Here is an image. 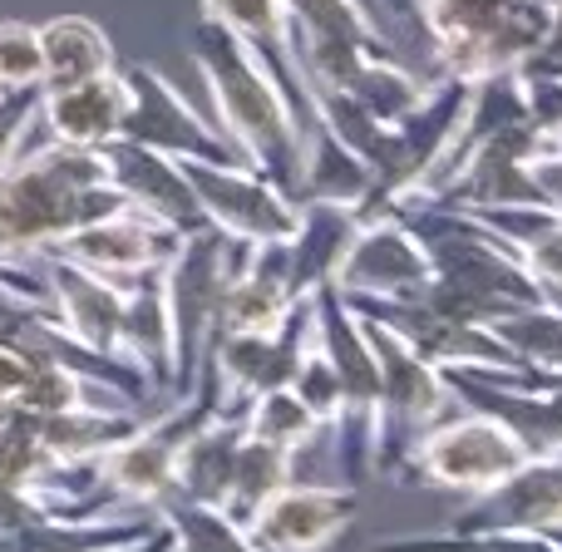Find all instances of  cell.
Segmentation results:
<instances>
[{"instance_id":"obj_1","label":"cell","mask_w":562,"mask_h":552,"mask_svg":"<svg viewBox=\"0 0 562 552\" xmlns=\"http://www.w3.org/2000/svg\"><path fill=\"white\" fill-rule=\"evenodd\" d=\"M193 65L217 104L223 138L243 154L247 168H257L277 193H286L301 207V198H306V154H301L296 119H291L272 75L247 55V45L233 30L207 15L193 25Z\"/></svg>"},{"instance_id":"obj_2","label":"cell","mask_w":562,"mask_h":552,"mask_svg":"<svg viewBox=\"0 0 562 552\" xmlns=\"http://www.w3.org/2000/svg\"><path fill=\"white\" fill-rule=\"evenodd\" d=\"M119 207L128 203L109 183L99 148H69L49 138L0 173V262H35L69 233Z\"/></svg>"},{"instance_id":"obj_3","label":"cell","mask_w":562,"mask_h":552,"mask_svg":"<svg viewBox=\"0 0 562 552\" xmlns=\"http://www.w3.org/2000/svg\"><path fill=\"white\" fill-rule=\"evenodd\" d=\"M415 15L435 40L439 75L484 79L538 55L553 0H419Z\"/></svg>"},{"instance_id":"obj_4","label":"cell","mask_w":562,"mask_h":552,"mask_svg":"<svg viewBox=\"0 0 562 552\" xmlns=\"http://www.w3.org/2000/svg\"><path fill=\"white\" fill-rule=\"evenodd\" d=\"M247 247L252 243L227 237L207 223L198 233H188L178 243L173 262L164 267V301H168V326H173V399L198 385L207 356H213L227 281L237 277Z\"/></svg>"},{"instance_id":"obj_5","label":"cell","mask_w":562,"mask_h":552,"mask_svg":"<svg viewBox=\"0 0 562 552\" xmlns=\"http://www.w3.org/2000/svg\"><path fill=\"white\" fill-rule=\"evenodd\" d=\"M360 320H366V336L380 360V419H375V454H370V469L395 478L409 444L449 415L454 395H449L439 365L415 356L390 326H380V320H370V316H360Z\"/></svg>"},{"instance_id":"obj_6","label":"cell","mask_w":562,"mask_h":552,"mask_svg":"<svg viewBox=\"0 0 562 552\" xmlns=\"http://www.w3.org/2000/svg\"><path fill=\"white\" fill-rule=\"evenodd\" d=\"M518 464H528V449L508 435L498 419L469 415L459 419H439L435 429L409 444V454L400 459V474L409 484H429V488H459V494H484L498 478H508Z\"/></svg>"},{"instance_id":"obj_7","label":"cell","mask_w":562,"mask_h":552,"mask_svg":"<svg viewBox=\"0 0 562 552\" xmlns=\"http://www.w3.org/2000/svg\"><path fill=\"white\" fill-rule=\"evenodd\" d=\"M119 75L128 85V109L119 138L158 148L168 158H193V164H243V154L223 138V128L207 124L154 65H128Z\"/></svg>"},{"instance_id":"obj_8","label":"cell","mask_w":562,"mask_h":552,"mask_svg":"<svg viewBox=\"0 0 562 552\" xmlns=\"http://www.w3.org/2000/svg\"><path fill=\"white\" fill-rule=\"evenodd\" d=\"M306 346H311V296H301L281 316L277 330H227V336H217L207 365H213L217 390H223V415H247V405L257 395L291 385Z\"/></svg>"},{"instance_id":"obj_9","label":"cell","mask_w":562,"mask_h":552,"mask_svg":"<svg viewBox=\"0 0 562 552\" xmlns=\"http://www.w3.org/2000/svg\"><path fill=\"white\" fill-rule=\"evenodd\" d=\"M193 183L198 203H203L207 223L227 237H243V243H286L296 233L301 207L286 193H277L257 168L247 164H193V158H178Z\"/></svg>"},{"instance_id":"obj_10","label":"cell","mask_w":562,"mask_h":552,"mask_svg":"<svg viewBox=\"0 0 562 552\" xmlns=\"http://www.w3.org/2000/svg\"><path fill=\"white\" fill-rule=\"evenodd\" d=\"M346 296V291H340ZM360 316L390 326L415 356H425L429 365H498V370H524V360L504 346L488 326H469L445 311H435L429 301H380V296H346Z\"/></svg>"},{"instance_id":"obj_11","label":"cell","mask_w":562,"mask_h":552,"mask_svg":"<svg viewBox=\"0 0 562 552\" xmlns=\"http://www.w3.org/2000/svg\"><path fill=\"white\" fill-rule=\"evenodd\" d=\"M336 281L346 296H380V301H419L435 281V267H429L425 247L415 243L400 217L380 213L366 217L360 233L350 237L346 257L336 267Z\"/></svg>"},{"instance_id":"obj_12","label":"cell","mask_w":562,"mask_h":552,"mask_svg":"<svg viewBox=\"0 0 562 552\" xmlns=\"http://www.w3.org/2000/svg\"><path fill=\"white\" fill-rule=\"evenodd\" d=\"M360 508V488L350 484H296L277 488L252 523L243 528L257 552H326L350 528Z\"/></svg>"},{"instance_id":"obj_13","label":"cell","mask_w":562,"mask_h":552,"mask_svg":"<svg viewBox=\"0 0 562 552\" xmlns=\"http://www.w3.org/2000/svg\"><path fill=\"white\" fill-rule=\"evenodd\" d=\"M183 233H173L168 223L138 213V207H119V213L99 217V223H85L79 233H69L65 243L55 247L59 257L89 267V272L109 277V281H134L144 272H164L173 262Z\"/></svg>"},{"instance_id":"obj_14","label":"cell","mask_w":562,"mask_h":552,"mask_svg":"<svg viewBox=\"0 0 562 552\" xmlns=\"http://www.w3.org/2000/svg\"><path fill=\"white\" fill-rule=\"evenodd\" d=\"M449 395L464 409L498 419L528 459H558L562 454V390H524V385H498L488 380L484 365H439Z\"/></svg>"},{"instance_id":"obj_15","label":"cell","mask_w":562,"mask_h":552,"mask_svg":"<svg viewBox=\"0 0 562 552\" xmlns=\"http://www.w3.org/2000/svg\"><path fill=\"white\" fill-rule=\"evenodd\" d=\"M99 158H104L109 183L124 193L128 207L158 217V223H168L183 237L198 233V227H207V213H203V203H198V193H193V183H188L178 158L158 154V148H144V144H128V138L104 144Z\"/></svg>"},{"instance_id":"obj_16","label":"cell","mask_w":562,"mask_h":552,"mask_svg":"<svg viewBox=\"0 0 562 552\" xmlns=\"http://www.w3.org/2000/svg\"><path fill=\"white\" fill-rule=\"evenodd\" d=\"M553 523H562V454L528 459L494 488L474 494L449 533H543Z\"/></svg>"},{"instance_id":"obj_17","label":"cell","mask_w":562,"mask_h":552,"mask_svg":"<svg viewBox=\"0 0 562 552\" xmlns=\"http://www.w3.org/2000/svg\"><path fill=\"white\" fill-rule=\"evenodd\" d=\"M45 286L49 306H55L59 326L75 340H85L89 350L119 356V316H124V281H109L89 267L69 262L59 252H45Z\"/></svg>"},{"instance_id":"obj_18","label":"cell","mask_w":562,"mask_h":552,"mask_svg":"<svg viewBox=\"0 0 562 552\" xmlns=\"http://www.w3.org/2000/svg\"><path fill=\"white\" fill-rule=\"evenodd\" d=\"M128 109V85L119 69L94 79H79L65 89H45L40 94V124L49 128L55 144L69 148H104L119 138Z\"/></svg>"},{"instance_id":"obj_19","label":"cell","mask_w":562,"mask_h":552,"mask_svg":"<svg viewBox=\"0 0 562 552\" xmlns=\"http://www.w3.org/2000/svg\"><path fill=\"white\" fill-rule=\"evenodd\" d=\"M119 356L134 360L158 395H173V326H168L164 272H144L124 286Z\"/></svg>"},{"instance_id":"obj_20","label":"cell","mask_w":562,"mask_h":552,"mask_svg":"<svg viewBox=\"0 0 562 552\" xmlns=\"http://www.w3.org/2000/svg\"><path fill=\"white\" fill-rule=\"evenodd\" d=\"M360 233L356 203H301L296 233L286 237V272L291 296H311L321 281L336 277L350 237Z\"/></svg>"},{"instance_id":"obj_21","label":"cell","mask_w":562,"mask_h":552,"mask_svg":"<svg viewBox=\"0 0 562 552\" xmlns=\"http://www.w3.org/2000/svg\"><path fill=\"white\" fill-rule=\"evenodd\" d=\"M247 415H213L183 449H178V474H173V494L188 504H207L223 508L227 504V484H233V464H237V444H243Z\"/></svg>"},{"instance_id":"obj_22","label":"cell","mask_w":562,"mask_h":552,"mask_svg":"<svg viewBox=\"0 0 562 552\" xmlns=\"http://www.w3.org/2000/svg\"><path fill=\"white\" fill-rule=\"evenodd\" d=\"M35 30H40V59H45L40 89H65V85H79V79H94V75L119 69L114 40H109L89 15H55Z\"/></svg>"},{"instance_id":"obj_23","label":"cell","mask_w":562,"mask_h":552,"mask_svg":"<svg viewBox=\"0 0 562 552\" xmlns=\"http://www.w3.org/2000/svg\"><path fill=\"white\" fill-rule=\"evenodd\" d=\"M30 425H35L40 444L55 459H94L124 435H134L138 419L124 405H75V409H55V415H30Z\"/></svg>"},{"instance_id":"obj_24","label":"cell","mask_w":562,"mask_h":552,"mask_svg":"<svg viewBox=\"0 0 562 552\" xmlns=\"http://www.w3.org/2000/svg\"><path fill=\"white\" fill-rule=\"evenodd\" d=\"M291 478H296V454L281 444H267V439L257 435H243V444H237V464H233V484H227V504L223 514L233 518L237 528L252 523V514L267 504V498L277 494V488H286Z\"/></svg>"},{"instance_id":"obj_25","label":"cell","mask_w":562,"mask_h":552,"mask_svg":"<svg viewBox=\"0 0 562 552\" xmlns=\"http://www.w3.org/2000/svg\"><path fill=\"white\" fill-rule=\"evenodd\" d=\"M321 94H326V89H321ZM336 94H350L370 119H380V124H395V119H405L409 109L419 104L425 79L409 75L395 55H370L366 65L350 75V85L336 89Z\"/></svg>"},{"instance_id":"obj_26","label":"cell","mask_w":562,"mask_h":552,"mask_svg":"<svg viewBox=\"0 0 562 552\" xmlns=\"http://www.w3.org/2000/svg\"><path fill=\"white\" fill-rule=\"evenodd\" d=\"M247 435H257V439H267V444H281V449H291V454H306V449H316L321 439H330V429L321 425L316 415H311L306 405H301L296 395H291L286 385L281 390H267V395H257L252 405H247Z\"/></svg>"},{"instance_id":"obj_27","label":"cell","mask_w":562,"mask_h":552,"mask_svg":"<svg viewBox=\"0 0 562 552\" xmlns=\"http://www.w3.org/2000/svg\"><path fill=\"white\" fill-rule=\"evenodd\" d=\"M178 538V552H257L252 538L223 514V508H207V504H188V498L168 494L164 504L154 508Z\"/></svg>"},{"instance_id":"obj_28","label":"cell","mask_w":562,"mask_h":552,"mask_svg":"<svg viewBox=\"0 0 562 552\" xmlns=\"http://www.w3.org/2000/svg\"><path fill=\"white\" fill-rule=\"evenodd\" d=\"M281 5H286L296 35L350 40V45H366V49H395L375 30V20H370V10L360 0H281Z\"/></svg>"},{"instance_id":"obj_29","label":"cell","mask_w":562,"mask_h":552,"mask_svg":"<svg viewBox=\"0 0 562 552\" xmlns=\"http://www.w3.org/2000/svg\"><path fill=\"white\" fill-rule=\"evenodd\" d=\"M498 340L514 350L524 365H543L558 370L562 365V306H524V311H508V316L488 320Z\"/></svg>"},{"instance_id":"obj_30","label":"cell","mask_w":562,"mask_h":552,"mask_svg":"<svg viewBox=\"0 0 562 552\" xmlns=\"http://www.w3.org/2000/svg\"><path fill=\"white\" fill-rule=\"evenodd\" d=\"M286 390L311 409V415L321 419V425L330 429V435H336L340 415H346V390H340V375H336V365L326 360V350L316 346V330H311V346L301 350L296 375H291Z\"/></svg>"},{"instance_id":"obj_31","label":"cell","mask_w":562,"mask_h":552,"mask_svg":"<svg viewBox=\"0 0 562 552\" xmlns=\"http://www.w3.org/2000/svg\"><path fill=\"white\" fill-rule=\"evenodd\" d=\"M45 59H40V30L25 20H0V89L40 85Z\"/></svg>"},{"instance_id":"obj_32","label":"cell","mask_w":562,"mask_h":552,"mask_svg":"<svg viewBox=\"0 0 562 552\" xmlns=\"http://www.w3.org/2000/svg\"><path fill=\"white\" fill-rule=\"evenodd\" d=\"M40 85H25V89H0V173L20 158V144L25 134L40 124Z\"/></svg>"},{"instance_id":"obj_33","label":"cell","mask_w":562,"mask_h":552,"mask_svg":"<svg viewBox=\"0 0 562 552\" xmlns=\"http://www.w3.org/2000/svg\"><path fill=\"white\" fill-rule=\"evenodd\" d=\"M518 262L533 272V281L548 291V301L562 306V217H553V223H548L533 243L518 247Z\"/></svg>"},{"instance_id":"obj_34","label":"cell","mask_w":562,"mask_h":552,"mask_svg":"<svg viewBox=\"0 0 562 552\" xmlns=\"http://www.w3.org/2000/svg\"><path fill=\"white\" fill-rule=\"evenodd\" d=\"M40 518H49V508L40 504V498L30 494V488H20V484H0V538L15 533V528L40 523Z\"/></svg>"},{"instance_id":"obj_35","label":"cell","mask_w":562,"mask_h":552,"mask_svg":"<svg viewBox=\"0 0 562 552\" xmlns=\"http://www.w3.org/2000/svg\"><path fill=\"white\" fill-rule=\"evenodd\" d=\"M528 178H533L543 207H553V213L562 217V148H548V154H538L533 164H528Z\"/></svg>"},{"instance_id":"obj_36","label":"cell","mask_w":562,"mask_h":552,"mask_svg":"<svg viewBox=\"0 0 562 552\" xmlns=\"http://www.w3.org/2000/svg\"><path fill=\"white\" fill-rule=\"evenodd\" d=\"M0 286H5L10 296H20V301H40V306H49V286H45V272H35V267L0 262Z\"/></svg>"},{"instance_id":"obj_37","label":"cell","mask_w":562,"mask_h":552,"mask_svg":"<svg viewBox=\"0 0 562 552\" xmlns=\"http://www.w3.org/2000/svg\"><path fill=\"white\" fill-rule=\"evenodd\" d=\"M518 69H562V0H553V15H548V35L538 45V55Z\"/></svg>"},{"instance_id":"obj_38","label":"cell","mask_w":562,"mask_h":552,"mask_svg":"<svg viewBox=\"0 0 562 552\" xmlns=\"http://www.w3.org/2000/svg\"><path fill=\"white\" fill-rule=\"evenodd\" d=\"M25 365H30V360L20 356V350H5V346H0V415L15 405L20 380H25Z\"/></svg>"},{"instance_id":"obj_39","label":"cell","mask_w":562,"mask_h":552,"mask_svg":"<svg viewBox=\"0 0 562 552\" xmlns=\"http://www.w3.org/2000/svg\"><path fill=\"white\" fill-rule=\"evenodd\" d=\"M173 548H178L173 528H168V523H158L148 538H138V543H128V548H119V552H173Z\"/></svg>"},{"instance_id":"obj_40","label":"cell","mask_w":562,"mask_h":552,"mask_svg":"<svg viewBox=\"0 0 562 552\" xmlns=\"http://www.w3.org/2000/svg\"><path fill=\"white\" fill-rule=\"evenodd\" d=\"M395 5H400V10H419V0H395Z\"/></svg>"},{"instance_id":"obj_41","label":"cell","mask_w":562,"mask_h":552,"mask_svg":"<svg viewBox=\"0 0 562 552\" xmlns=\"http://www.w3.org/2000/svg\"><path fill=\"white\" fill-rule=\"evenodd\" d=\"M548 75H562V69H548Z\"/></svg>"},{"instance_id":"obj_42","label":"cell","mask_w":562,"mask_h":552,"mask_svg":"<svg viewBox=\"0 0 562 552\" xmlns=\"http://www.w3.org/2000/svg\"><path fill=\"white\" fill-rule=\"evenodd\" d=\"M0 296H10V291H5V286H0Z\"/></svg>"},{"instance_id":"obj_43","label":"cell","mask_w":562,"mask_h":552,"mask_svg":"<svg viewBox=\"0 0 562 552\" xmlns=\"http://www.w3.org/2000/svg\"><path fill=\"white\" fill-rule=\"evenodd\" d=\"M173 552H178V548H173Z\"/></svg>"}]
</instances>
